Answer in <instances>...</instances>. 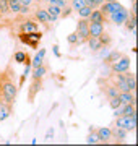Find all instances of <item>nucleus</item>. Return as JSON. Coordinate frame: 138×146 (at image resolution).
I'll return each instance as SVG.
<instances>
[{
	"label": "nucleus",
	"mask_w": 138,
	"mask_h": 146,
	"mask_svg": "<svg viewBox=\"0 0 138 146\" xmlns=\"http://www.w3.org/2000/svg\"><path fill=\"white\" fill-rule=\"evenodd\" d=\"M0 93H2V101L11 106L15 104L18 86L15 84V70H11V65H7V68L0 73Z\"/></svg>",
	"instance_id": "1"
},
{
	"label": "nucleus",
	"mask_w": 138,
	"mask_h": 146,
	"mask_svg": "<svg viewBox=\"0 0 138 146\" xmlns=\"http://www.w3.org/2000/svg\"><path fill=\"white\" fill-rule=\"evenodd\" d=\"M20 41L26 46H31L33 49H37L39 47V41L42 39V33L41 31H31V33H20L18 34Z\"/></svg>",
	"instance_id": "2"
},
{
	"label": "nucleus",
	"mask_w": 138,
	"mask_h": 146,
	"mask_svg": "<svg viewBox=\"0 0 138 146\" xmlns=\"http://www.w3.org/2000/svg\"><path fill=\"white\" fill-rule=\"evenodd\" d=\"M76 36H78V46L80 44H85L90 37V21L88 18H80L78 23H76Z\"/></svg>",
	"instance_id": "3"
},
{
	"label": "nucleus",
	"mask_w": 138,
	"mask_h": 146,
	"mask_svg": "<svg viewBox=\"0 0 138 146\" xmlns=\"http://www.w3.org/2000/svg\"><path fill=\"white\" fill-rule=\"evenodd\" d=\"M114 127H120L127 131H133L135 127H137V114L135 115H120V117H115V123Z\"/></svg>",
	"instance_id": "4"
},
{
	"label": "nucleus",
	"mask_w": 138,
	"mask_h": 146,
	"mask_svg": "<svg viewBox=\"0 0 138 146\" xmlns=\"http://www.w3.org/2000/svg\"><path fill=\"white\" fill-rule=\"evenodd\" d=\"M130 65H132V60H130V57H125V55H122V57L119 58L117 62L111 63L109 67H111V72H112V73H123V72H127V70H130Z\"/></svg>",
	"instance_id": "5"
},
{
	"label": "nucleus",
	"mask_w": 138,
	"mask_h": 146,
	"mask_svg": "<svg viewBox=\"0 0 138 146\" xmlns=\"http://www.w3.org/2000/svg\"><path fill=\"white\" fill-rule=\"evenodd\" d=\"M99 10L104 13V16L111 15V13H115V11H120L123 10V7L117 2V0H107V2H104L101 7H99Z\"/></svg>",
	"instance_id": "6"
},
{
	"label": "nucleus",
	"mask_w": 138,
	"mask_h": 146,
	"mask_svg": "<svg viewBox=\"0 0 138 146\" xmlns=\"http://www.w3.org/2000/svg\"><path fill=\"white\" fill-rule=\"evenodd\" d=\"M41 88H42V78H33L29 91H28V102H29V104L34 102V99H36L37 93L41 91Z\"/></svg>",
	"instance_id": "7"
},
{
	"label": "nucleus",
	"mask_w": 138,
	"mask_h": 146,
	"mask_svg": "<svg viewBox=\"0 0 138 146\" xmlns=\"http://www.w3.org/2000/svg\"><path fill=\"white\" fill-rule=\"evenodd\" d=\"M101 86H102V84H101ZM102 93H104V96L109 99V98H117L120 91L117 89L115 84L112 83V80H106V81H104V86H102Z\"/></svg>",
	"instance_id": "8"
},
{
	"label": "nucleus",
	"mask_w": 138,
	"mask_h": 146,
	"mask_svg": "<svg viewBox=\"0 0 138 146\" xmlns=\"http://www.w3.org/2000/svg\"><path fill=\"white\" fill-rule=\"evenodd\" d=\"M128 15H130V13H128V10H125V8H123V10L115 11V13H111V15H107V16H109V20H111L114 25H123V23H125V20L128 18Z\"/></svg>",
	"instance_id": "9"
},
{
	"label": "nucleus",
	"mask_w": 138,
	"mask_h": 146,
	"mask_svg": "<svg viewBox=\"0 0 138 146\" xmlns=\"http://www.w3.org/2000/svg\"><path fill=\"white\" fill-rule=\"evenodd\" d=\"M11 114H13V106L7 104L5 101H0V122L7 120Z\"/></svg>",
	"instance_id": "10"
},
{
	"label": "nucleus",
	"mask_w": 138,
	"mask_h": 146,
	"mask_svg": "<svg viewBox=\"0 0 138 146\" xmlns=\"http://www.w3.org/2000/svg\"><path fill=\"white\" fill-rule=\"evenodd\" d=\"M46 11H47V15H49V20L52 21H57L58 18H60V11H62V8L58 5H50L49 3L47 7H46Z\"/></svg>",
	"instance_id": "11"
},
{
	"label": "nucleus",
	"mask_w": 138,
	"mask_h": 146,
	"mask_svg": "<svg viewBox=\"0 0 138 146\" xmlns=\"http://www.w3.org/2000/svg\"><path fill=\"white\" fill-rule=\"evenodd\" d=\"M104 33V23H93L90 21V37H98Z\"/></svg>",
	"instance_id": "12"
},
{
	"label": "nucleus",
	"mask_w": 138,
	"mask_h": 146,
	"mask_svg": "<svg viewBox=\"0 0 138 146\" xmlns=\"http://www.w3.org/2000/svg\"><path fill=\"white\" fill-rule=\"evenodd\" d=\"M34 18H36L41 25H49V23H50L46 8H36V11H34Z\"/></svg>",
	"instance_id": "13"
},
{
	"label": "nucleus",
	"mask_w": 138,
	"mask_h": 146,
	"mask_svg": "<svg viewBox=\"0 0 138 146\" xmlns=\"http://www.w3.org/2000/svg\"><path fill=\"white\" fill-rule=\"evenodd\" d=\"M88 21H93V23H106V16H104V13L101 10L94 8L90 13V16H88Z\"/></svg>",
	"instance_id": "14"
},
{
	"label": "nucleus",
	"mask_w": 138,
	"mask_h": 146,
	"mask_svg": "<svg viewBox=\"0 0 138 146\" xmlns=\"http://www.w3.org/2000/svg\"><path fill=\"white\" fill-rule=\"evenodd\" d=\"M111 138H114L117 141H123L127 138V130H123L120 127H114L111 130Z\"/></svg>",
	"instance_id": "15"
},
{
	"label": "nucleus",
	"mask_w": 138,
	"mask_h": 146,
	"mask_svg": "<svg viewBox=\"0 0 138 146\" xmlns=\"http://www.w3.org/2000/svg\"><path fill=\"white\" fill-rule=\"evenodd\" d=\"M37 23L33 20H25L21 23V26H20V29H21L23 33H31V31H37Z\"/></svg>",
	"instance_id": "16"
},
{
	"label": "nucleus",
	"mask_w": 138,
	"mask_h": 146,
	"mask_svg": "<svg viewBox=\"0 0 138 146\" xmlns=\"http://www.w3.org/2000/svg\"><path fill=\"white\" fill-rule=\"evenodd\" d=\"M96 135H98V138H99V141H102V143H107V141L111 140V128H99V130L96 131Z\"/></svg>",
	"instance_id": "17"
},
{
	"label": "nucleus",
	"mask_w": 138,
	"mask_h": 146,
	"mask_svg": "<svg viewBox=\"0 0 138 146\" xmlns=\"http://www.w3.org/2000/svg\"><path fill=\"white\" fill-rule=\"evenodd\" d=\"M44 55H46V49H41V50L34 55V58L31 60V67L36 68V67H39L41 63H44Z\"/></svg>",
	"instance_id": "18"
},
{
	"label": "nucleus",
	"mask_w": 138,
	"mask_h": 146,
	"mask_svg": "<svg viewBox=\"0 0 138 146\" xmlns=\"http://www.w3.org/2000/svg\"><path fill=\"white\" fill-rule=\"evenodd\" d=\"M123 76H125V80H127L128 86H130V91H135V88H137V78H135V73L132 72H123Z\"/></svg>",
	"instance_id": "19"
},
{
	"label": "nucleus",
	"mask_w": 138,
	"mask_h": 146,
	"mask_svg": "<svg viewBox=\"0 0 138 146\" xmlns=\"http://www.w3.org/2000/svg\"><path fill=\"white\" fill-rule=\"evenodd\" d=\"M122 55H123V54L119 52V50H112V52H109V55L104 58V63H106V65H111V63L117 62V60L122 57Z\"/></svg>",
	"instance_id": "20"
},
{
	"label": "nucleus",
	"mask_w": 138,
	"mask_h": 146,
	"mask_svg": "<svg viewBox=\"0 0 138 146\" xmlns=\"http://www.w3.org/2000/svg\"><path fill=\"white\" fill-rule=\"evenodd\" d=\"M125 26H127V29L130 33H133L135 34V29H137V16L133 15H128V18L125 20Z\"/></svg>",
	"instance_id": "21"
},
{
	"label": "nucleus",
	"mask_w": 138,
	"mask_h": 146,
	"mask_svg": "<svg viewBox=\"0 0 138 146\" xmlns=\"http://www.w3.org/2000/svg\"><path fill=\"white\" fill-rule=\"evenodd\" d=\"M46 73H47V65H46V63H41L39 67L34 68V72H33V78H42Z\"/></svg>",
	"instance_id": "22"
},
{
	"label": "nucleus",
	"mask_w": 138,
	"mask_h": 146,
	"mask_svg": "<svg viewBox=\"0 0 138 146\" xmlns=\"http://www.w3.org/2000/svg\"><path fill=\"white\" fill-rule=\"evenodd\" d=\"M88 46H90V49L93 50V52H98L99 49H102V46H101V42H99V39L98 37H88Z\"/></svg>",
	"instance_id": "23"
},
{
	"label": "nucleus",
	"mask_w": 138,
	"mask_h": 146,
	"mask_svg": "<svg viewBox=\"0 0 138 146\" xmlns=\"http://www.w3.org/2000/svg\"><path fill=\"white\" fill-rule=\"evenodd\" d=\"M20 8H21L20 0H8V10H10V13L16 15V13H20Z\"/></svg>",
	"instance_id": "24"
},
{
	"label": "nucleus",
	"mask_w": 138,
	"mask_h": 146,
	"mask_svg": "<svg viewBox=\"0 0 138 146\" xmlns=\"http://www.w3.org/2000/svg\"><path fill=\"white\" fill-rule=\"evenodd\" d=\"M98 39H99V42H101V46H102V47L111 46V42H112L111 36H109L107 33H102V34H99V36H98Z\"/></svg>",
	"instance_id": "25"
},
{
	"label": "nucleus",
	"mask_w": 138,
	"mask_h": 146,
	"mask_svg": "<svg viewBox=\"0 0 138 146\" xmlns=\"http://www.w3.org/2000/svg\"><path fill=\"white\" fill-rule=\"evenodd\" d=\"M86 143H88V145H96V143H99V138H98V135L94 133V130H90V135H88Z\"/></svg>",
	"instance_id": "26"
},
{
	"label": "nucleus",
	"mask_w": 138,
	"mask_h": 146,
	"mask_svg": "<svg viewBox=\"0 0 138 146\" xmlns=\"http://www.w3.org/2000/svg\"><path fill=\"white\" fill-rule=\"evenodd\" d=\"M91 11H93V8H90V7L85 5V7H81L80 10H78V16H80V18H88Z\"/></svg>",
	"instance_id": "27"
},
{
	"label": "nucleus",
	"mask_w": 138,
	"mask_h": 146,
	"mask_svg": "<svg viewBox=\"0 0 138 146\" xmlns=\"http://www.w3.org/2000/svg\"><path fill=\"white\" fill-rule=\"evenodd\" d=\"M70 7H72L75 11H78L81 7H85V0H70Z\"/></svg>",
	"instance_id": "28"
},
{
	"label": "nucleus",
	"mask_w": 138,
	"mask_h": 146,
	"mask_svg": "<svg viewBox=\"0 0 138 146\" xmlns=\"http://www.w3.org/2000/svg\"><path fill=\"white\" fill-rule=\"evenodd\" d=\"M10 13L8 10V0H0V15H7Z\"/></svg>",
	"instance_id": "29"
},
{
	"label": "nucleus",
	"mask_w": 138,
	"mask_h": 146,
	"mask_svg": "<svg viewBox=\"0 0 138 146\" xmlns=\"http://www.w3.org/2000/svg\"><path fill=\"white\" fill-rule=\"evenodd\" d=\"M120 104H122V102H120V99H119V96H117V98H109V107H111L112 110L117 109Z\"/></svg>",
	"instance_id": "30"
},
{
	"label": "nucleus",
	"mask_w": 138,
	"mask_h": 146,
	"mask_svg": "<svg viewBox=\"0 0 138 146\" xmlns=\"http://www.w3.org/2000/svg\"><path fill=\"white\" fill-rule=\"evenodd\" d=\"M72 11H73V8L70 5H65L64 8H62V11H60V18H68L70 15H72Z\"/></svg>",
	"instance_id": "31"
},
{
	"label": "nucleus",
	"mask_w": 138,
	"mask_h": 146,
	"mask_svg": "<svg viewBox=\"0 0 138 146\" xmlns=\"http://www.w3.org/2000/svg\"><path fill=\"white\" fill-rule=\"evenodd\" d=\"M67 41H68L70 46H78V36H76V33H72V34H68Z\"/></svg>",
	"instance_id": "32"
},
{
	"label": "nucleus",
	"mask_w": 138,
	"mask_h": 146,
	"mask_svg": "<svg viewBox=\"0 0 138 146\" xmlns=\"http://www.w3.org/2000/svg\"><path fill=\"white\" fill-rule=\"evenodd\" d=\"M25 58H26V52H16L15 54V62L23 63L25 62Z\"/></svg>",
	"instance_id": "33"
},
{
	"label": "nucleus",
	"mask_w": 138,
	"mask_h": 146,
	"mask_svg": "<svg viewBox=\"0 0 138 146\" xmlns=\"http://www.w3.org/2000/svg\"><path fill=\"white\" fill-rule=\"evenodd\" d=\"M104 2H106V0H93V3H94L96 8H99V7H101L102 3H104Z\"/></svg>",
	"instance_id": "34"
},
{
	"label": "nucleus",
	"mask_w": 138,
	"mask_h": 146,
	"mask_svg": "<svg viewBox=\"0 0 138 146\" xmlns=\"http://www.w3.org/2000/svg\"><path fill=\"white\" fill-rule=\"evenodd\" d=\"M20 3H21V5H26V7H31L33 0H20Z\"/></svg>",
	"instance_id": "35"
},
{
	"label": "nucleus",
	"mask_w": 138,
	"mask_h": 146,
	"mask_svg": "<svg viewBox=\"0 0 138 146\" xmlns=\"http://www.w3.org/2000/svg\"><path fill=\"white\" fill-rule=\"evenodd\" d=\"M54 52H55V55H57V57H60V52H58V47L57 46H54Z\"/></svg>",
	"instance_id": "36"
},
{
	"label": "nucleus",
	"mask_w": 138,
	"mask_h": 146,
	"mask_svg": "<svg viewBox=\"0 0 138 146\" xmlns=\"http://www.w3.org/2000/svg\"><path fill=\"white\" fill-rule=\"evenodd\" d=\"M33 2H37V3H41V2H42V0H33Z\"/></svg>",
	"instance_id": "37"
},
{
	"label": "nucleus",
	"mask_w": 138,
	"mask_h": 146,
	"mask_svg": "<svg viewBox=\"0 0 138 146\" xmlns=\"http://www.w3.org/2000/svg\"><path fill=\"white\" fill-rule=\"evenodd\" d=\"M0 101H2V93H0Z\"/></svg>",
	"instance_id": "38"
},
{
	"label": "nucleus",
	"mask_w": 138,
	"mask_h": 146,
	"mask_svg": "<svg viewBox=\"0 0 138 146\" xmlns=\"http://www.w3.org/2000/svg\"><path fill=\"white\" fill-rule=\"evenodd\" d=\"M64 2H68V0H64Z\"/></svg>",
	"instance_id": "39"
},
{
	"label": "nucleus",
	"mask_w": 138,
	"mask_h": 146,
	"mask_svg": "<svg viewBox=\"0 0 138 146\" xmlns=\"http://www.w3.org/2000/svg\"><path fill=\"white\" fill-rule=\"evenodd\" d=\"M106 2H107V0H106Z\"/></svg>",
	"instance_id": "40"
}]
</instances>
